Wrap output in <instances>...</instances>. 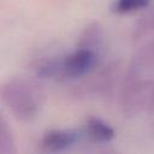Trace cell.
I'll use <instances>...</instances> for the list:
<instances>
[{
	"instance_id": "6da1fadb",
	"label": "cell",
	"mask_w": 154,
	"mask_h": 154,
	"mask_svg": "<svg viewBox=\"0 0 154 154\" xmlns=\"http://www.w3.org/2000/svg\"><path fill=\"white\" fill-rule=\"evenodd\" d=\"M0 95L12 116L20 122L32 120L42 105V93L38 87L24 78H10L4 82Z\"/></svg>"
},
{
	"instance_id": "7a4b0ae2",
	"label": "cell",
	"mask_w": 154,
	"mask_h": 154,
	"mask_svg": "<svg viewBox=\"0 0 154 154\" xmlns=\"http://www.w3.org/2000/svg\"><path fill=\"white\" fill-rule=\"evenodd\" d=\"M153 83L150 77L126 71L120 93V106L125 116H135L148 105Z\"/></svg>"
},
{
	"instance_id": "3957f363",
	"label": "cell",
	"mask_w": 154,
	"mask_h": 154,
	"mask_svg": "<svg viewBox=\"0 0 154 154\" xmlns=\"http://www.w3.org/2000/svg\"><path fill=\"white\" fill-rule=\"evenodd\" d=\"M97 61L99 52L77 47L69 55L59 58V81L82 78L96 69Z\"/></svg>"
},
{
	"instance_id": "277c9868",
	"label": "cell",
	"mask_w": 154,
	"mask_h": 154,
	"mask_svg": "<svg viewBox=\"0 0 154 154\" xmlns=\"http://www.w3.org/2000/svg\"><path fill=\"white\" fill-rule=\"evenodd\" d=\"M94 71V70H93ZM89 72L82 77V82L75 87L76 95L82 96H102L107 94L114 84V81L118 76V64L109 63L100 67L95 72Z\"/></svg>"
},
{
	"instance_id": "5b68a950",
	"label": "cell",
	"mask_w": 154,
	"mask_h": 154,
	"mask_svg": "<svg viewBox=\"0 0 154 154\" xmlns=\"http://www.w3.org/2000/svg\"><path fill=\"white\" fill-rule=\"evenodd\" d=\"M83 134L73 129H52L42 135L40 147L43 152L48 153L63 152L75 146Z\"/></svg>"
},
{
	"instance_id": "8992f818",
	"label": "cell",
	"mask_w": 154,
	"mask_h": 154,
	"mask_svg": "<svg viewBox=\"0 0 154 154\" xmlns=\"http://www.w3.org/2000/svg\"><path fill=\"white\" fill-rule=\"evenodd\" d=\"M128 71L140 76L150 77L154 71V37L147 41L134 55Z\"/></svg>"
},
{
	"instance_id": "52a82bcc",
	"label": "cell",
	"mask_w": 154,
	"mask_h": 154,
	"mask_svg": "<svg viewBox=\"0 0 154 154\" xmlns=\"http://www.w3.org/2000/svg\"><path fill=\"white\" fill-rule=\"evenodd\" d=\"M84 134L96 143H108L116 137L114 129L107 122L96 117H90L85 120Z\"/></svg>"
},
{
	"instance_id": "ba28073f",
	"label": "cell",
	"mask_w": 154,
	"mask_h": 154,
	"mask_svg": "<svg viewBox=\"0 0 154 154\" xmlns=\"http://www.w3.org/2000/svg\"><path fill=\"white\" fill-rule=\"evenodd\" d=\"M102 41H103V34L100 24L96 22H91L81 32L78 37L77 47L99 52V49L102 46Z\"/></svg>"
},
{
	"instance_id": "9c48e42d",
	"label": "cell",
	"mask_w": 154,
	"mask_h": 154,
	"mask_svg": "<svg viewBox=\"0 0 154 154\" xmlns=\"http://www.w3.org/2000/svg\"><path fill=\"white\" fill-rule=\"evenodd\" d=\"M153 31H154V6L147 10V12H144L140 17V19L134 26L131 37L134 41L138 42L146 38L147 36H149Z\"/></svg>"
},
{
	"instance_id": "30bf717a",
	"label": "cell",
	"mask_w": 154,
	"mask_h": 154,
	"mask_svg": "<svg viewBox=\"0 0 154 154\" xmlns=\"http://www.w3.org/2000/svg\"><path fill=\"white\" fill-rule=\"evenodd\" d=\"M17 152L12 130L4 117L0 119V154H14Z\"/></svg>"
},
{
	"instance_id": "8fae6325",
	"label": "cell",
	"mask_w": 154,
	"mask_h": 154,
	"mask_svg": "<svg viewBox=\"0 0 154 154\" xmlns=\"http://www.w3.org/2000/svg\"><path fill=\"white\" fill-rule=\"evenodd\" d=\"M150 0H116L113 4V11L118 14H129L146 8Z\"/></svg>"
},
{
	"instance_id": "7c38bea8",
	"label": "cell",
	"mask_w": 154,
	"mask_h": 154,
	"mask_svg": "<svg viewBox=\"0 0 154 154\" xmlns=\"http://www.w3.org/2000/svg\"><path fill=\"white\" fill-rule=\"evenodd\" d=\"M147 108H148V112H149L150 117L154 120V83H153V88H152V91H150V96H149V100H148Z\"/></svg>"
},
{
	"instance_id": "4fadbf2b",
	"label": "cell",
	"mask_w": 154,
	"mask_h": 154,
	"mask_svg": "<svg viewBox=\"0 0 154 154\" xmlns=\"http://www.w3.org/2000/svg\"><path fill=\"white\" fill-rule=\"evenodd\" d=\"M153 125H154V120H153Z\"/></svg>"
}]
</instances>
